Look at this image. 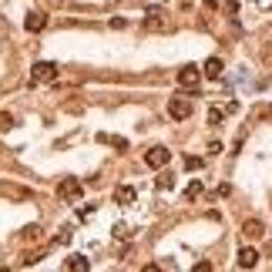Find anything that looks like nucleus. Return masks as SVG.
<instances>
[{
	"label": "nucleus",
	"instance_id": "f257e3e1",
	"mask_svg": "<svg viewBox=\"0 0 272 272\" xmlns=\"http://www.w3.org/2000/svg\"><path fill=\"white\" fill-rule=\"evenodd\" d=\"M168 161H171V152L165 148V144H155V148L144 152V165H148V168H165Z\"/></svg>",
	"mask_w": 272,
	"mask_h": 272
},
{
	"label": "nucleus",
	"instance_id": "f03ea898",
	"mask_svg": "<svg viewBox=\"0 0 272 272\" xmlns=\"http://www.w3.org/2000/svg\"><path fill=\"white\" fill-rule=\"evenodd\" d=\"M168 20H165V10L161 7H148L144 10V31H168Z\"/></svg>",
	"mask_w": 272,
	"mask_h": 272
},
{
	"label": "nucleus",
	"instance_id": "7ed1b4c3",
	"mask_svg": "<svg viewBox=\"0 0 272 272\" xmlns=\"http://www.w3.org/2000/svg\"><path fill=\"white\" fill-rule=\"evenodd\" d=\"M168 114H171L175 121H185L188 114H192V101H188V97H182V94L171 97V101H168Z\"/></svg>",
	"mask_w": 272,
	"mask_h": 272
},
{
	"label": "nucleus",
	"instance_id": "20e7f679",
	"mask_svg": "<svg viewBox=\"0 0 272 272\" xmlns=\"http://www.w3.org/2000/svg\"><path fill=\"white\" fill-rule=\"evenodd\" d=\"M31 81H34V84H37V81H57V64H51V61H37Z\"/></svg>",
	"mask_w": 272,
	"mask_h": 272
},
{
	"label": "nucleus",
	"instance_id": "39448f33",
	"mask_svg": "<svg viewBox=\"0 0 272 272\" xmlns=\"http://www.w3.org/2000/svg\"><path fill=\"white\" fill-rule=\"evenodd\" d=\"M199 81H202V71L195 64H185L182 71H178V84H182V88L192 91V88H199Z\"/></svg>",
	"mask_w": 272,
	"mask_h": 272
},
{
	"label": "nucleus",
	"instance_id": "423d86ee",
	"mask_svg": "<svg viewBox=\"0 0 272 272\" xmlns=\"http://www.w3.org/2000/svg\"><path fill=\"white\" fill-rule=\"evenodd\" d=\"M57 192H61V199H67V202H78L81 195H84V188H81V182H78V178H64Z\"/></svg>",
	"mask_w": 272,
	"mask_h": 272
},
{
	"label": "nucleus",
	"instance_id": "0eeeda50",
	"mask_svg": "<svg viewBox=\"0 0 272 272\" xmlns=\"http://www.w3.org/2000/svg\"><path fill=\"white\" fill-rule=\"evenodd\" d=\"M24 27L31 34L44 31V27H47V14H44V10H31V14H27V20H24Z\"/></svg>",
	"mask_w": 272,
	"mask_h": 272
},
{
	"label": "nucleus",
	"instance_id": "6e6552de",
	"mask_svg": "<svg viewBox=\"0 0 272 272\" xmlns=\"http://www.w3.org/2000/svg\"><path fill=\"white\" fill-rule=\"evenodd\" d=\"M239 265H242V269H256V265H259V252L252 245L239 249Z\"/></svg>",
	"mask_w": 272,
	"mask_h": 272
},
{
	"label": "nucleus",
	"instance_id": "1a4fd4ad",
	"mask_svg": "<svg viewBox=\"0 0 272 272\" xmlns=\"http://www.w3.org/2000/svg\"><path fill=\"white\" fill-rule=\"evenodd\" d=\"M242 235H245V239H262V235H265V225L259 222V218H249V222L242 225Z\"/></svg>",
	"mask_w": 272,
	"mask_h": 272
},
{
	"label": "nucleus",
	"instance_id": "9d476101",
	"mask_svg": "<svg viewBox=\"0 0 272 272\" xmlns=\"http://www.w3.org/2000/svg\"><path fill=\"white\" fill-rule=\"evenodd\" d=\"M202 74H205L208 81H218V78H222V61H218V57H208L205 67H202Z\"/></svg>",
	"mask_w": 272,
	"mask_h": 272
},
{
	"label": "nucleus",
	"instance_id": "9b49d317",
	"mask_svg": "<svg viewBox=\"0 0 272 272\" xmlns=\"http://www.w3.org/2000/svg\"><path fill=\"white\" fill-rule=\"evenodd\" d=\"M64 269H71V272H88L91 262H88L84 256H71V259H64Z\"/></svg>",
	"mask_w": 272,
	"mask_h": 272
},
{
	"label": "nucleus",
	"instance_id": "f8f14e48",
	"mask_svg": "<svg viewBox=\"0 0 272 272\" xmlns=\"http://www.w3.org/2000/svg\"><path fill=\"white\" fill-rule=\"evenodd\" d=\"M114 199H118L121 205H131V202H135V188H131V185H121L118 192H114Z\"/></svg>",
	"mask_w": 272,
	"mask_h": 272
},
{
	"label": "nucleus",
	"instance_id": "ddd939ff",
	"mask_svg": "<svg viewBox=\"0 0 272 272\" xmlns=\"http://www.w3.org/2000/svg\"><path fill=\"white\" fill-rule=\"evenodd\" d=\"M202 192H205V185H202L199 178H195V182L188 185V188H185V199H188V202H195V199H202Z\"/></svg>",
	"mask_w": 272,
	"mask_h": 272
},
{
	"label": "nucleus",
	"instance_id": "4468645a",
	"mask_svg": "<svg viewBox=\"0 0 272 272\" xmlns=\"http://www.w3.org/2000/svg\"><path fill=\"white\" fill-rule=\"evenodd\" d=\"M14 125H17V121H14V114H10V111H0V131H10Z\"/></svg>",
	"mask_w": 272,
	"mask_h": 272
},
{
	"label": "nucleus",
	"instance_id": "2eb2a0df",
	"mask_svg": "<svg viewBox=\"0 0 272 272\" xmlns=\"http://www.w3.org/2000/svg\"><path fill=\"white\" fill-rule=\"evenodd\" d=\"M202 165H205V161H202V158H195V155H188V158H185V168H188V171H199Z\"/></svg>",
	"mask_w": 272,
	"mask_h": 272
},
{
	"label": "nucleus",
	"instance_id": "dca6fc26",
	"mask_svg": "<svg viewBox=\"0 0 272 272\" xmlns=\"http://www.w3.org/2000/svg\"><path fill=\"white\" fill-rule=\"evenodd\" d=\"M24 239H40V229H37V225H27V229H24Z\"/></svg>",
	"mask_w": 272,
	"mask_h": 272
},
{
	"label": "nucleus",
	"instance_id": "f3484780",
	"mask_svg": "<svg viewBox=\"0 0 272 272\" xmlns=\"http://www.w3.org/2000/svg\"><path fill=\"white\" fill-rule=\"evenodd\" d=\"M111 27H114V31H125V27H128V20H125V17H111Z\"/></svg>",
	"mask_w": 272,
	"mask_h": 272
},
{
	"label": "nucleus",
	"instance_id": "a211bd4d",
	"mask_svg": "<svg viewBox=\"0 0 272 272\" xmlns=\"http://www.w3.org/2000/svg\"><path fill=\"white\" fill-rule=\"evenodd\" d=\"M218 121H222V111H218V108H212V111H208V125H218Z\"/></svg>",
	"mask_w": 272,
	"mask_h": 272
},
{
	"label": "nucleus",
	"instance_id": "6ab92c4d",
	"mask_svg": "<svg viewBox=\"0 0 272 272\" xmlns=\"http://www.w3.org/2000/svg\"><path fill=\"white\" fill-rule=\"evenodd\" d=\"M171 185H175V178H171V175H161L158 178V188H171Z\"/></svg>",
	"mask_w": 272,
	"mask_h": 272
},
{
	"label": "nucleus",
	"instance_id": "aec40b11",
	"mask_svg": "<svg viewBox=\"0 0 272 272\" xmlns=\"http://www.w3.org/2000/svg\"><path fill=\"white\" fill-rule=\"evenodd\" d=\"M262 64H272V44H265V47H262Z\"/></svg>",
	"mask_w": 272,
	"mask_h": 272
},
{
	"label": "nucleus",
	"instance_id": "412c9836",
	"mask_svg": "<svg viewBox=\"0 0 272 272\" xmlns=\"http://www.w3.org/2000/svg\"><path fill=\"white\" fill-rule=\"evenodd\" d=\"M78 215H81V218H91V215H94V205H84V208L78 212Z\"/></svg>",
	"mask_w": 272,
	"mask_h": 272
}]
</instances>
